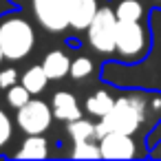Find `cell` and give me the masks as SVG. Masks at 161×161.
<instances>
[{
    "label": "cell",
    "instance_id": "12",
    "mask_svg": "<svg viewBox=\"0 0 161 161\" xmlns=\"http://www.w3.org/2000/svg\"><path fill=\"white\" fill-rule=\"evenodd\" d=\"M113 106H115V97H113L108 91H97V93H93V95L86 99V110H88L91 115L99 117V119H102Z\"/></svg>",
    "mask_w": 161,
    "mask_h": 161
},
{
    "label": "cell",
    "instance_id": "21",
    "mask_svg": "<svg viewBox=\"0 0 161 161\" xmlns=\"http://www.w3.org/2000/svg\"><path fill=\"white\" fill-rule=\"evenodd\" d=\"M3 60H5V51L0 49V64H3Z\"/></svg>",
    "mask_w": 161,
    "mask_h": 161
},
{
    "label": "cell",
    "instance_id": "13",
    "mask_svg": "<svg viewBox=\"0 0 161 161\" xmlns=\"http://www.w3.org/2000/svg\"><path fill=\"white\" fill-rule=\"evenodd\" d=\"M115 14H117V20H143L146 9L141 0H117Z\"/></svg>",
    "mask_w": 161,
    "mask_h": 161
},
{
    "label": "cell",
    "instance_id": "8",
    "mask_svg": "<svg viewBox=\"0 0 161 161\" xmlns=\"http://www.w3.org/2000/svg\"><path fill=\"white\" fill-rule=\"evenodd\" d=\"M97 11H99L97 0H69V27H73L75 31L88 29Z\"/></svg>",
    "mask_w": 161,
    "mask_h": 161
},
{
    "label": "cell",
    "instance_id": "2",
    "mask_svg": "<svg viewBox=\"0 0 161 161\" xmlns=\"http://www.w3.org/2000/svg\"><path fill=\"white\" fill-rule=\"evenodd\" d=\"M150 31L143 20H119L117 22V44L115 53L121 62L135 64L150 53Z\"/></svg>",
    "mask_w": 161,
    "mask_h": 161
},
{
    "label": "cell",
    "instance_id": "14",
    "mask_svg": "<svg viewBox=\"0 0 161 161\" xmlns=\"http://www.w3.org/2000/svg\"><path fill=\"white\" fill-rule=\"evenodd\" d=\"M47 82H49V75H47V71H44L42 64H40V66H31V69H27V73L22 75V84L31 91V95L42 93L44 86H47Z\"/></svg>",
    "mask_w": 161,
    "mask_h": 161
},
{
    "label": "cell",
    "instance_id": "19",
    "mask_svg": "<svg viewBox=\"0 0 161 161\" xmlns=\"http://www.w3.org/2000/svg\"><path fill=\"white\" fill-rule=\"evenodd\" d=\"M11 132H14V126H11V119L9 115L0 108V148H5L11 139Z\"/></svg>",
    "mask_w": 161,
    "mask_h": 161
},
{
    "label": "cell",
    "instance_id": "15",
    "mask_svg": "<svg viewBox=\"0 0 161 161\" xmlns=\"http://www.w3.org/2000/svg\"><path fill=\"white\" fill-rule=\"evenodd\" d=\"M69 135L73 137V141H82V139H93L95 137V124L88 119H73L69 121Z\"/></svg>",
    "mask_w": 161,
    "mask_h": 161
},
{
    "label": "cell",
    "instance_id": "16",
    "mask_svg": "<svg viewBox=\"0 0 161 161\" xmlns=\"http://www.w3.org/2000/svg\"><path fill=\"white\" fill-rule=\"evenodd\" d=\"M29 99H31V91L25 84H14L7 88V104L11 108H22Z\"/></svg>",
    "mask_w": 161,
    "mask_h": 161
},
{
    "label": "cell",
    "instance_id": "7",
    "mask_svg": "<svg viewBox=\"0 0 161 161\" xmlns=\"http://www.w3.org/2000/svg\"><path fill=\"white\" fill-rule=\"evenodd\" d=\"M99 150L104 159H132L137 157V143L132 135L110 130L99 139Z\"/></svg>",
    "mask_w": 161,
    "mask_h": 161
},
{
    "label": "cell",
    "instance_id": "5",
    "mask_svg": "<svg viewBox=\"0 0 161 161\" xmlns=\"http://www.w3.org/2000/svg\"><path fill=\"white\" fill-rule=\"evenodd\" d=\"M53 108H49L47 102L42 99H29L22 108H18V126L27 132V135H42L44 130H49L51 121H53Z\"/></svg>",
    "mask_w": 161,
    "mask_h": 161
},
{
    "label": "cell",
    "instance_id": "17",
    "mask_svg": "<svg viewBox=\"0 0 161 161\" xmlns=\"http://www.w3.org/2000/svg\"><path fill=\"white\" fill-rule=\"evenodd\" d=\"M71 157L73 159H99L102 150L97 143H91V139H82V141H75Z\"/></svg>",
    "mask_w": 161,
    "mask_h": 161
},
{
    "label": "cell",
    "instance_id": "11",
    "mask_svg": "<svg viewBox=\"0 0 161 161\" xmlns=\"http://www.w3.org/2000/svg\"><path fill=\"white\" fill-rule=\"evenodd\" d=\"M18 159H47L49 157V141L42 135H29L22 141V148L16 152Z\"/></svg>",
    "mask_w": 161,
    "mask_h": 161
},
{
    "label": "cell",
    "instance_id": "3",
    "mask_svg": "<svg viewBox=\"0 0 161 161\" xmlns=\"http://www.w3.org/2000/svg\"><path fill=\"white\" fill-rule=\"evenodd\" d=\"M36 44V31L29 20L20 16H5L0 20V49L7 60H22Z\"/></svg>",
    "mask_w": 161,
    "mask_h": 161
},
{
    "label": "cell",
    "instance_id": "18",
    "mask_svg": "<svg viewBox=\"0 0 161 161\" xmlns=\"http://www.w3.org/2000/svg\"><path fill=\"white\" fill-rule=\"evenodd\" d=\"M93 73V62L88 60V58H77V60H73L71 62V71H69V75L73 77V80H84V77H88Z\"/></svg>",
    "mask_w": 161,
    "mask_h": 161
},
{
    "label": "cell",
    "instance_id": "20",
    "mask_svg": "<svg viewBox=\"0 0 161 161\" xmlns=\"http://www.w3.org/2000/svg\"><path fill=\"white\" fill-rule=\"evenodd\" d=\"M18 82V71L16 69H5V71H0V88H9Z\"/></svg>",
    "mask_w": 161,
    "mask_h": 161
},
{
    "label": "cell",
    "instance_id": "6",
    "mask_svg": "<svg viewBox=\"0 0 161 161\" xmlns=\"http://www.w3.org/2000/svg\"><path fill=\"white\" fill-rule=\"evenodd\" d=\"M31 7L47 31H64L69 27V0H31Z\"/></svg>",
    "mask_w": 161,
    "mask_h": 161
},
{
    "label": "cell",
    "instance_id": "4",
    "mask_svg": "<svg viewBox=\"0 0 161 161\" xmlns=\"http://www.w3.org/2000/svg\"><path fill=\"white\" fill-rule=\"evenodd\" d=\"M117 14L110 7H99L97 16L88 25V44L97 53H115L117 44Z\"/></svg>",
    "mask_w": 161,
    "mask_h": 161
},
{
    "label": "cell",
    "instance_id": "10",
    "mask_svg": "<svg viewBox=\"0 0 161 161\" xmlns=\"http://www.w3.org/2000/svg\"><path fill=\"white\" fill-rule=\"evenodd\" d=\"M42 66H44L49 80H62V77H66V73L71 71V60H69V55L62 53V51H51V53L44 55Z\"/></svg>",
    "mask_w": 161,
    "mask_h": 161
},
{
    "label": "cell",
    "instance_id": "22",
    "mask_svg": "<svg viewBox=\"0 0 161 161\" xmlns=\"http://www.w3.org/2000/svg\"><path fill=\"white\" fill-rule=\"evenodd\" d=\"M154 3H157V5H161V0H154Z\"/></svg>",
    "mask_w": 161,
    "mask_h": 161
},
{
    "label": "cell",
    "instance_id": "9",
    "mask_svg": "<svg viewBox=\"0 0 161 161\" xmlns=\"http://www.w3.org/2000/svg\"><path fill=\"white\" fill-rule=\"evenodd\" d=\"M51 108H53V115H55L60 121H66V124L82 117V108H80L75 95L69 93V91L55 93L53 99H51Z\"/></svg>",
    "mask_w": 161,
    "mask_h": 161
},
{
    "label": "cell",
    "instance_id": "1",
    "mask_svg": "<svg viewBox=\"0 0 161 161\" xmlns=\"http://www.w3.org/2000/svg\"><path fill=\"white\" fill-rule=\"evenodd\" d=\"M146 110H148V99L141 93H130V95L117 97L115 106L99 119V124H95V137L102 139L110 130L135 135L146 119Z\"/></svg>",
    "mask_w": 161,
    "mask_h": 161
}]
</instances>
